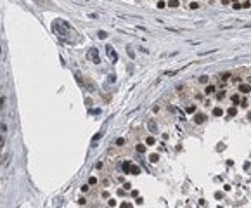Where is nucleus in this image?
Instances as JSON below:
<instances>
[{"label":"nucleus","instance_id":"23","mask_svg":"<svg viewBox=\"0 0 251 208\" xmlns=\"http://www.w3.org/2000/svg\"><path fill=\"white\" fill-rule=\"evenodd\" d=\"M249 7H251V2L249 0H246V2L242 4V9H249Z\"/></svg>","mask_w":251,"mask_h":208},{"label":"nucleus","instance_id":"28","mask_svg":"<svg viewBox=\"0 0 251 208\" xmlns=\"http://www.w3.org/2000/svg\"><path fill=\"white\" fill-rule=\"evenodd\" d=\"M85 203H87V199H85V198H80V199H78V205H85Z\"/></svg>","mask_w":251,"mask_h":208},{"label":"nucleus","instance_id":"12","mask_svg":"<svg viewBox=\"0 0 251 208\" xmlns=\"http://www.w3.org/2000/svg\"><path fill=\"white\" fill-rule=\"evenodd\" d=\"M229 78H230V73H229V71H225V73H220V80H222V82H227Z\"/></svg>","mask_w":251,"mask_h":208},{"label":"nucleus","instance_id":"1","mask_svg":"<svg viewBox=\"0 0 251 208\" xmlns=\"http://www.w3.org/2000/svg\"><path fill=\"white\" fill-rule=\"evenodd\" d=\"M52 30L56 31V35H57L62 42H66V43H73V42H76V37H75L76 33H75V30L71 28V24H69L68 21L56 19L54 23H52Z\"/></svg>","mask_w":251,"mask_h":208},{"label":"nucleus","instance_id":"11","mask_svg":"<svg viewBox=\"0 0 251 208\" xmlns=\"http://www.w3.org/2000/svg\"><path fill=\"white\" fill-rule=\"evenodd\" d=\"M213 116H223V109L222 108H215L213 109Z\"/></svg>","mask_w":251,"mask_h":208},{"label":"nucleus","instance_id":"6","mask_svg":"<svg viewBox=\"0 0 251 208\" xmlns=\"http://www.w3.org/2000/svg\"><path fill=\"white\" fill-rule=\"evenodd\" d=\"M215 90H216V87L210 83V85H206V87H204V94H206V95H211V94L215 92Z\"/></svg>","mask_w":251,"mask_h":208},{"label":"nucleus","instance_id":"29","mask_svg":"<svg viewBox=\"0 0 251 208\" xmlns=\"http://www.w3.org/2000/svg\"><path fill=\"white\" fill-rule=\"evenodd\" d=\"M216 97H218V99H223V97H225V92H218V95H216Z\"/></svg>","mask_w":251,"mask_h":208},{"label":"nucleus","instance_id":"19","mask_svg":"<svg viewBox=\"0 0 251 208\" xmlns=\"http://www.w3.org/2000/svg\"><path fill=\"white\" fill-rule=\"evenodd\" d=\"M199 82H201V83H208V82H210V78H208L206 75H203V76L199 78Z\"/></svg>","mask_w":251,"mask_h":208},{"label":"nucleus","instance_id":"21","mask_svg":"<svg viewBox=\"0 0 251 208\" xmlns=\"http://www.w3.org/2000/svg\"><path fill=\"white\" fill-rule=\"evenodd\" d=\"M149 130H151V132H154L156 130V123L154 121H149Z\"/></svg>","mask_w":251,"mask_h":208},{"label":"nucleus","instance_id":"7","mask_svg":"<svg viewBox=\"0 0 251 208\" xmlns=\"http://www.w3.org/2000/svg\"><path fill=\"white\" fill-rule=\"evenodd\" d=\"M140 172H142V170H140V167H137V165H133V163H132V167H130V173H132V175H139Z\"/></svg>","mask_w":251,"mask_h":208},{"label":"nucleus","instance_id":"25","mask_svg":"<svg viewBox=\"0 0 251 208\" xmlns=\"http://www.w3.org/2000/svg\"><path fill=\"white\" fill-rule=\"evenodd\" d=\"M164 5H166V4H164L163 0H159V2H158V5H156V7H158V9H164Z\"/></svg>","mask_w":251,"mask_h":208},{"label":"nucleus","instance_id":"10","mask_svg":"<svg viewBox=\"0 0 251 208\" xmlns=\"http://www.w3.org/2000/svg\"><path fill=\"white\" fill-rule=\"evenodd\" d=\"M145 144H147V146H154V144H156V139L153 137V135H149V137L145 139Z\"/></svg>","mask_w":251,"mask_h":208},{"label":"nucleus","instance_id":"2","mask_svg":"<svg viewBox=\"0 0 251 208\" xmlns=\"http://www.w3.org/2000/svg\"><path fill=\"white\" fill-rule=\"evenodd\" d=\"M87 57L92 61L94 64H99V62H101V57H99V50H97V49H88Z\"/></svg>","mask_w":251,"mask_h":208},{"label":"nucleus","instance_id":"22","mask_svg":"<svg viewBox=\"0 0 251 208\" xmlns=\"http://www.w3.org/2000/svg\"><path fill=\"white\" fill-rule=\"evenodd\" d=\"M123 144H125V139H116V146H123Z\"/></svg>","mask_w":251,"mask_h":208},{"label":"nucleus","instance_id":"16","mask_svg":"<svg viewBox=\"0 0 251 208\" xmlns=\"http://www.w3.org/2000/svg\"><path fill=\"white\" fill-rule=\"evenodd\" d=\"M185 111H187L189 115H191V113H196V106H194V104H191V106H187V108H185Z\"/></svg>","mask_w":251,"mask_h":208},{"label":"nucleus","instance_id":"33","mask_svg":"<svg viewBox=\"0 0 251 208\" xmlns=\"http://www.w3.org/2000/svg\"><path fill=\"white\" fill-rule=\"evenodd\" d=\"M35 2H37V4H43V0H35Z\"/></svg>","mask_w":251,"mask_h":208},{"label":"nucleus","instance_id":"32","mask_svg":"<svg viewBox=\"0 0 251 208\" xmlns=\"http://www.w3.org/2000/svg\"><path fill=\"white\" fill-rule=\"evenodd\" d=\"M229 2H230V0H222V4H223V5H227Z\"/></svg>","mask_w":251,"mask_h":208},{"label":"nucleus","instance_id":"14","mask_svg":"<svg viewBox=\"0 0 251 208\" xmlns=\"http://www.w3.org/2000/svg\"><path fill=\"white\" fill-rule=\"evenodd\" d=\"M158 159H159V154H156V153H153V154H149V161H151V163H156Z\"/></svg>","mask_w":251,"mask_h":208},{"label":"nucleus","instance_id":"8","mask_svg":"<svg viewBox=\"0 0 251 208\" xmlns=\"http://www.w3.org/2000/svg\"><path fill=\"white\" fill-rule=\"evenodd\" d=\"M227 115H229L230 118H234V116L237 115V108H236V106H232V108H229V109H227Z\"/></svg>","mask_w":251,"mask_h":208},{"label":"nucleus","instance_id":"27","mask_svg":"<svg viewBox=\"0 0 251 208\" xmlns=\"http://www.w3.org/2000/svg\"><path fill=\"white\" fill-rule=\"evenodd\" d=\"M121 208H132V203H121Z\"/></svg>","mask_w":251,"mask_h":208},{"label":"nucleus","instance_id":"17","mask_svg":"<svg viewBox=\"0 0 251 208\" xmlns=\"http://www.w3.org/2000/svg\"><path fill=\"white\" fill-rule=\"evenodd\" d=\"M189 9H199V2H191V4H189Z\"/></svg>","mask_w":251,"mask_h":208},{"label":"nucleus","instance_id":"30","mask_svg":"<svg viewBox=\"0 0 251 208\" xmlns=\"http://www.w3.org/2000/svg\"><path fill=\"white\" fill-rule=\"evenodd\" d=\"M109 206H116V201H114V199H109Z\"/></svg>","mask_w":251,"mask_h":208},{"label":"nucleus","instance_id":"24","mask_svg":"<svg viewBox=\"0 0 251 208\" xmlns=\"http://www.w3.org/2000/svg\"><path fill=\"white\" fill-rule=\"evenodd\" d=\"M232 9H242V4H239V2H234Z\"/></svg>","mask_w":251,"mask_h":208},{"label":"nucleus","instance_id":"34","mask_svg":"<svg viewBox=\"0 0 251 208\" xmlns=\"http://www.w3.org/2000/svg\"><path fill=\"white\" fill-rule=\"evenodd\" d=\"M248 83H249V85H251V76H248Z\"/></svg>","mask_w":251,"mask_h":208},{"label":"nucleus","instance_id":"13","mask_svg":"<svg viewBox=\"0 0 251 208\" xmlns=\"http://www.w3.org/2000/svg\"><path fill=\"white\" fill-rule=\"evenodd\" d=\"M130 167H132V163H130V161H125V163H123V172H125V173H130Z\"/></svg>","mask_w":251,"mask_h":208},{"label":"nucleus","instance_id":"18","mask_svg":"<svg viewBox=\"0 0 251 208\" xmlns=\"http://www.w3.org/2000/svg\"><path fill=\"white\" fill-rule=\"evenodd\" d=\"M239 101H241V97H239L237 94H234V95H232V102H234V104H237Z\"/></svg>","mask_w":251,"mask_h":208},{"label":"nucleus","instance_id":"5","mask_svg":"<svg viewBox=\"0 0 251 208\" xmlns=\"http://www.w3.org/2000/svg\"><path fill=\"white\" fill-rule=\"evenodd\" d=\"M239 90H241L242 94H249L251 92V85L249 83H241V85H239Z\"/></svg>","mask_w":251,"mask_h":208},{"label":"nucleus","instance_id":"15","mask_svg":"<svg viewBox=\"0 0 251 208\" xmlns=\"http://www.w3.org/2000/svg\"><path fill=\"white\" fill-rule=\"evenodd\" d=\"M135 149H137V153H140V154H142V153H145V146H144V144H137Z\"/></svg>","mask_w":251,"mask_h":208},{"label":"nucleus","instance_id":"31","mask_svg":"<svg viewBox=\"0 0 251 208\" xmlns=\"http://www.w3.org/2000/svg\"><path fill=\"white\" fill-rule=\"evenodd\" d=\"M2 146H4V137L0 135V148H2Z\"/></svg>","mask_w":251,"mask_h":208},{"label":"nucleus","instance_id":"4","mask_svg":"<svg viewBox=\"0 0 251 208\" xmlns=\"http://www.w3.org/2000/svg\"><path fill=\"white\" fill-rule=\"evenodd\" d=\"M204 120H206V115H203V113H194V121H196L197 125L204 123Z\"/></svg>","mask_w":251,"mask_h":208},{"label":"nucleus","instance_id":"26","mask_svg":"<svg viewBox=\"0 0 251 208\" xmlns=\"http://www.w3.org/2000/svg\"><path fill=\"white\" fill-rule=\"evenodd\" d=\"M97 35H99V38H106V37H107V33H106V31H99Z\"/></svg>","mask_w":251,"mask_h":208},{"label":"nucleus","instance_id":"9","mask_svg":"<svg viewBox=\"0 0 251 208\" xmlns=\"http://www.w3.org/2000/svg\"><path fill=\"white\" fill-rule=\"evenodd\" d=\"M180 5V2L178 0H168V7H172V9H177Z\"/></svg>","mask_w":251,"mask_h":208},{"label":"nucleus","instance_id":"3","mask_svg":"<svg viewBox=\"0 0 251 208\" xmlns=\"http://www.w3.org/2000/svg\"><path fill=\"white\" fill-rule=\"evenodd\" d=\"M106 50H107V56H109V59L113 61V62H116V61H118V54H116V50L113 49L111 45H107Z\"/></svg>","mask_w":251,"mask_h":208},{"label":"nucleus","instance_id":"20","mask_svg":"<svg viewBox=\"0 0 251 208\" xmlns=\"http://www.w3.org/2000/svg\"><path fill=\"white\" fill-rule=\"evenodd\" d=\"M88 184H90V186H95V184H97V179L95 177H90V179H88Z\"/></svg>","mask_w":251,"mask_h":208}]
</instances>
